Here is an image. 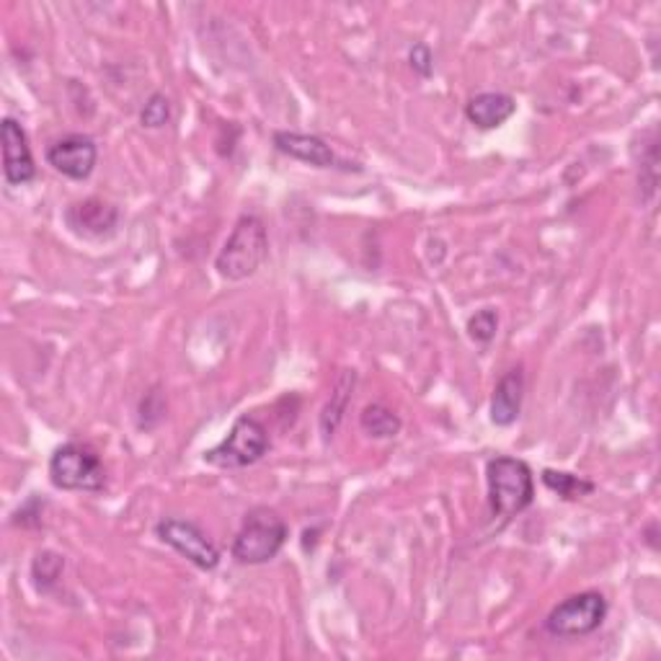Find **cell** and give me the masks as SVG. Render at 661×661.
Listing matches in <instances>:
<instances>
[{"label": "cell", "instance_id": "6da1fadb", "mask_svg": "<svg viewBox=\"0 0 661 661\" xmlns=\"http://www.w3.org/2000/svg\"><path fill=\"white\" fill-rule=\"evenodd\" d=\"M269 256V236L256 215H244L215 259L217 275L228 282L254 277Z\"/></svg>", "mask_w": 661, "mask_h": 661}, {"label": "cell", "instance_id": "7a4b0ae2", "mask_svg": "<svg viewBox=\"0 0 661 661\" xmlns=\"http://www.w3.org/2000/svg\"><path fill=\"white\" fill-rule=\"evenodd\" d=\"M488 502H492L494 517L512 519L523 515L535 502V478L533 468L519 457L499 455L486 465Z\"/></svg>", "mask_w": 661, "mask_h": 661}, {"label": "cell", "instance_id": "3957f363", "mask_svg": "<svg viewBox=\"0 0 661 661\" xmlns=\"http://www.w3.org/2000/svg\"><path fill=\"white\" fill-rule=\"evenodd\" d=\"M287 538H290V527H287L285 519L275 509L256 507L248 512L244 525H240L230 554L244 566H261L279 556Z\"/></svg>", "mask_w": 661, "mask_h": 661}, {"label": "cell", "instance_id": "277c9868", "mask_svg": "<svg viewBox=\"0 0 661 661\" xmlns=\"http://www.w3.org/2000/svg\"><path fill=\"white\" fill-rule=\"evenodd\" d=\"M50 478L62 492L96 494L106 486V471L99 453L81 442H65L50 457Z\"/></svg>", "mask_w": 661, "mask_h": 661}, {"label": "cell", "instance_id": "5b68a950", "mask_svg": "<svg viewBox=\"0 0 661 661\" xmlns=\"http://www.w3.org/2000/svg\"><path fill=\"white\" fill-rule=\"evenodd\" d=\"M269 447H271V440H269L267 426H264L259 419L246 414L236 419L230 434L220 442V445L207 450L205 463L223 471L248 468V465L259 463L261 457L269 453Z\"/></svg>", "mask_w": 661, "mask_h": 661}, {"label": "cell", "instance_id": "8992f818", "mask_svg": "<svg viewBox=\"0 0 661 661\" xmlns=\"http://www.w3.org/2000/svg\"><path fill=\"white\" fill-rule=\"evenodd\" d=\"M605 618H608V600L600 592H579L550 610L546 631L556 639H579L595 633Z\"/></svg>", "mask_w": 661, "mask_h": 661}, {"label": "cell", "instance_id": "52a82bcc", "mask_svg": "<svg viewBox=\"0 0 661 661\" xmlns=\"http://www.w3.org/2000/svg\"><path fill=\"white\" fill-rule=\"evenodd\" d=\"M155 535L202 571H213L220 564V550L197 523L166 517L155 525Z\"/></svg>", "mask_w": 661, "mask_h": 661}, {"label": "cell", "instance_id": "ba28073f", "mask_svg": "<svg viewBox=\"0 0 661 661\" xmlns=\"http://www.w3.org/2000/svg\"><path fill=\"white\" fill-rule=\"evenodd\" d=\"M96 161L99 147L85 135H68L47 147V163L73 182H85L96 168Z\"/></svg>", "mask_w": 661, "mask_h": 661}, {"label": "cell", "instance_id": "9c48e42d", "mask_svg": "<svg viewBox=\"0 0 661 661\" xmlns=\"http://www.w3.org/2000/svg\"><path fill=\"white\" fill-rule=\"evenodd\" d=\"M0 143H3V176L11 186L29 184L37 176L34 155H31L27 132L13 116H6L0 124Z\"/></svg>", "mask_w": 661, "mask_h": 661}, {"label": "cell", "instance_id": "30bf717a", "mask_svg": "<svg viewBox=\"0 0 661 661\" xmlns=\"http://www.w3.org/2000/svg\"><path fill=\"white\" fill-rule=\"evenodd\" d=\"M65 220L75 233L104 238V236H112L116 225H120V209L114 205H106V202L101 199H83L68 207Z\"/></svg>", "mask_w": 661, "mask_h": 661}, {"label": "cell", "instance_id": "8fae6325", "mask_svg": "<svg viewBox=\"0 0 661 661\" xmlns=\"http://www.w3.org/2000/svg\"><path fill=\"white\" fill-rule=\"evenodd\" d=\"M275 147L279 153L290 155L295 161L310 163L316 168H333L337 155L331 145L323 143L316 135H302V132H275Z\"/></svg>", "mask_w": 661, "mask_h": 661}, {"label": "cell", "instance_id": "7c38bea8", "mask_svg": "<svg viewBox=\"0 0 661 661\" xmlns=\"http://www.w3.org/2000/svg\"><path fill=\"white\" fill-rule=\"evenodd\" d=\"M525 399V372L523 368L509 370L499 380L492 395V422L496 426H512L519 419Z\"/></svg>", "mask_w": 661, "mask_h": 661}, {"label": "cell", "instance_id": "4fadbf2b", "mask_svg": "<svg viewBox=\"0 0 661 661\" xmlns=\"http://www.w3.org/2000/svg\"><path fill=\"white\" fill-rule=\"evenodd\" d=\"M515 112H517V101L512 99L509 93H499V91L478 93V96H473L468 104H465V116H468V122L476 124L478 130L502 127V124L507 122Z\"/></svg>", "mask_w": 661, "mask_h": 661}, {"label": "cell", "instance_id": "5bb4252c", "mask_svg": "<svg viewBox=\"0 0 661 661\" xmlns=\"http://www.w3.org/2000/svg\"><path fill=\"white\" fill-rule=\"evenodd\" d=\"M354 383H357V372L354 370H344L339 375L337 385H333L331 401L326 403V409H323V414H321V434H323V440H331L333 434H337L341 419H344L347 409H349V401H352Z\"/></svg>", "mask_w": 661, "mask_h": 661}, {"label": "cell", "instance_id": "9a60e30c", "mask_svg": "<svg viewBox=\"0 0 661 661\" xmlns=\"http://www.w3.org/2000/svg\"><path fill=\"white\" fill-rule=\"evenodd\" d=\"M360 426L364 434H370V437L391 440L401 432L403 424L393 409L383 406V403H370V406L362 409Z\"/></svg>", "mask_w": 661, "mask_h": 661}, {"label": "cell", "instance_id": "2e32d148", "mask_svg": "<svg viewBox=\"0 0 661 661\" xmlns=\"http://www.w3.org/2000/svg\"><path fill=\"white\" fill-rule=\"evenodd\" d=\"M543 484H546L550 492L561 496L566 502H577V499H585V496L595 494V484L592 481L581 478V476H574V473H566V471H550L546 468L543 471Z\"/></svg>", "mask_w": 661, "mask_h": 661}, {"label": "cell", "instance_id": "e0dca14e", "mask_svg": "<svg viewBox=\"0 0 661 661\" xmlns=\"http://www.w3.org/2000/svg\"><path fill=\"white\" fill-rule=\"evenodd\" d=\"M62 569H65L62 556L52 554V550H42V554L34 558V564H31V579H34V587L39 592H50L62 577Z\"/></svg>", "mask_w": 661, "mask_h": 661}, {"label": "cell", "instance_id": "ac0fdd59", "mask_svg": "<svg viewBox=\"0 0 661 661\" xmlns=\"http://www.w3.org/2000/svg\"><path fill=\"white\" fill-rule=\"evenodd\" d=\"M649 143L641 145L647 151V158H641V174H639V184L641 189L647 192L643 199L651 202L657 194V184H659V140H657V127H651L647 132Z\"/></svg>", "mask_w": 661, "mask_h": 661}, {"label": "cell", "instance_id": "d6986e66", "mask_svg": "<svg viewBox=\"0 0 661 661\" xmlns=\"http://www.w3.org/2000/svg\"><path fill=\"white\" fill-rule=\"evenodd\" d=\"M496 331H499V316H496V310L492 308L478 310L476 316L468 318V337L476 341V344H492Z\"/></svg>", "mask_w": 661, "mask_h": 661}, {"label": "cell", "instance_id": "ffe728a7", "mask_svg": "<svg viewBox=\"0 0 661 661\" xmlns=\"http://www.w3.org/2000/svg\"><path fill=\"white\" fill-rule=\"evenodd\" d=\"M168 120H171L168 99L163 96V93H153V96L145 101L143 112H140V122H143V127L158 130V127H166Z\"/></svg>", "mask_w": 661, "mask_h": 661}, {"label": "cell", "instance_id": "44dd1931", "mask_svg": "<svg viewBox=\"0 0 661 661\" xmlns=\"http://www.w3.org/2000/svg\"><path fill=\"white\" fill-rule=\"evenodd\" d=\"M409 60H411V68H414V73H419L422 78H430L434 73V54L426 44H416L414 50H411Z\"/></svg>", "mask_w": 661, "mask_h": 661}]
</instances>
